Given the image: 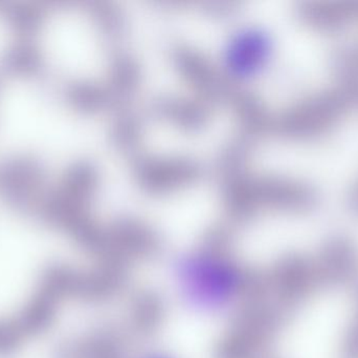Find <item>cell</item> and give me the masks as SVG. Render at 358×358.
Segmentation results:
<instances>
[{
    "label": "cell",
    "mask_w": 358,
    "mask_h": 358,
    "mask_svg": "<svg viewBox=\"0 0 358 358\" xmlns=\"http://www.w3.org/2000/svg\"><path fill=\"white\" fill-rule=\"evenodd\" d=\"M183 282L189 296L200 304L214 306L231 298L237 287V273L218 258L198 256L182 264Z\"/></svg>",
    "instance_id": "6da1fadb"
},
{
    "label": "cell",
    "mask_w": 358,
    "mask_h": 358,
    "mask_svg": "<svg viewBox=\"0 0 358 358\" xmlns=\"http://www.w3.org/2000/svg\"><path fill=\"white\" fill-rule=\"evenodd\" d=\"M355 252L350 244L336 241L325 248L315 264L319 283L336 284L345 281L355 271Z\"/></svg>",
    "instance_id": "7a4b0ae2"
},
{
    "label": "cell",
    "mask_w": 358,
    "mask_h": 358,
    "mask_svg": "<svg viewBox=\"0 0 358 358\" xmlns=\"http://www.w3.org/2000/svg\"><path fill=\"white\" fill-rule=\"evenodd\" d=\"M268 50L266 38L262 34L250 32L243 33L241 37L235 38L233 46L229 48V59L236 71L250 73L254 71L262 60Z\"/></svg>",
    "instance_id": "3957f363"
},
{
    "label": "cell",
    "mask_w": 358,
    "mask_h": 358,
    "mask_svg": "<svg viewBox=\"0 0 358 358\" xmlns=\"http://www.w3.org/2000/svg\"><path fill=\"white\" fill-rule=\"evenodd\" d=\"M343 358H358V315L345 336Z\"/></svg>",
    "instance_id": "277c9868"
}]
</instances>
